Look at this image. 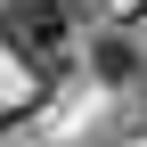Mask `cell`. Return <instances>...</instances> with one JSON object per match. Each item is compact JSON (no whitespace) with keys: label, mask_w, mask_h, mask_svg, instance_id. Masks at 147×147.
<instances>
[{"label":"cell","mask_w":147,"mask_h":147,"mask_svg":"<svg viewBox=\"0 0 147 147\" xmlns=\"http://www.w3.org/2000/svg\"><path fill=\"white\" fill-rule=\"evenodd\" d=\"M0 33H8V49L25 65H57V49H65V8L57 0H8L0 8Z\"/></svg>","instance_id":"1"},{"label":"cell","mask_w":147,"mask_h":147,"mask_svg":"<svg viewBox=\"0 0 147 147\" xmlns=\"http://www.w3.org/2000/svg\"><path fill=\"white\" fill-rule=\"evenodd\" d=\"M98 74H131V49L123 41H98Z\"/></svg>","instance_id":"2"}]
</instances>
